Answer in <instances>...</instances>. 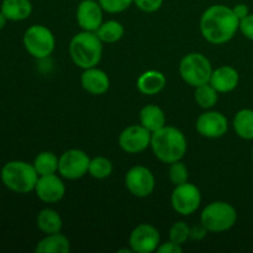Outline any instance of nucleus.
Wrapping results in <instances>:
<instances>
[{
    "instance_id": "1",
    "label": "nucleus",
    "mask_w": 253,
    "mask_h": 253,
    "mask_svg": "<svg viewBox=\"0 0 253 253\" xmlns=\"http://www.w3.org/2000/svg\"><path fill=\"white\" fill-rule=\"evenodd\" d=\"M240 19L232 7L215 4L208 7L200 17L202 36L211 44H224L231 41L239 31Z\"/></svg>"
},
{
    "instance_id": "2",
    "label": "nucleus",
    "mask_w": 253,
    "mask_h": 253,
    "mask_svg": "<svg viewBox=\"0 0 253 253\" xmlns=\"http://www.w3.org/2000/svg\"><path fill=\"white\" fill-rule=\"evenodd\" d=\"M151 148L158 161L170 165L182 161L185 156L188 150L187 138L179 128L166 125L161 130L152 132Z\"/></svg>"
},
{
    "instance_id": "3",
    "label": "nucleus",
    "mask_w": 253,
    "mask_h": 253,
    "mask_svg": "<svg viewBox=\"0 0 253 253\" xmlns=\"http://www.w3.org/2000/svg\"><path fill=\"white\" fill-rule=\"evenodd\" d=\"M69 56L77 67L88 69L96 67L103 57V41L96 32H78L69 42Z\"/></svg>"
},
{
    "instance_id": "4",
    "label": "nucleus",
    "mask_w": 253,
    "mask_h": 253,
    "mask_svg": "<svg viewBox=\"0 0 253 253\" xmlns=\"http://www.w3.org/2000/svg\"><path fill=\"white\" fill-rule=\"evenodd\" d=\"M39 177L32 163L20 160L9 161L0 170L2 184L17 194H29L34 192Z\"/></svg>"
},
{
    "instance_id": "5",
    "label": "nucleus",
    "mask_w": 253,
    "mask_h": 253,
    "mask_svg": "<svg viewBox=\"0 0 253 253\" xmlns=\"http://www.w3.org/2000/svg\"><path fill=\"white\" fill-rule=\"evenodd\" d=\"M237 221V211L230 203L212 202L204 208L200 215V224L208 232L229 231Z\"/></svg>"
},
{
    "instance_id": "6",
    "label": "nucleus",
    "mask_w": 253,
    "mask_h": 253,
    "mask_svg": "<svg viewBox=\"0 0 253 253\" xmlns=\"http://www.w3.org/2000/svg\"><path fill=\"white\" fill-rule=\"evenodd\" d=\"M212 71L214 69L208 57L199 52H190L180 59V77L188 85L194 88L209 83Z\"/></svg>"
},
{
    "instance_id": "7",
    "label": "nucleus",
    "mask_w": 253,
    "mask_h": 253,
    "mask_svg": "<svg viewBox=\"0 0 253 253\" xmlns=\"http://www.w3.org/2000/svg\"><path fill=\"white\" fill-rule=\"evenodd\" d=\"M22 43L30 56L36 59H46L56 47V39L44 25H32L25 31Z\"/></svg>"
},
{
    "instance_id": "8",
    "label": "nucleus",
    "mask_w": 253,
    "mask_h": 253,
    "mask_svg": "<svg viewBox=\"0 0 253 253\" xmlns=\"http://www.w3.org/2000/svg\"><path fill=\"white\" fill-rule=\"evenodd\" d=\"M173 210L182 216H189L199 209L202 204V193L195 184L185 182L175 185L170 195Z\"/></svg>"
},
{
    "instance_id": "9",
    "label": "nucleus",
    "mask_w": 253,
    "mask_h": 253,
    "mask_svg": "<svg viewBox=\"0 0 253 253\" xmlns=\"http://www.w3.org/2000/svg\"><path fill=\"white\" fill-rule=\"evenodd\" d=\"M90 157L88 153L78 148H71L59 156L58 173L62 178L77 180L88 173Z\"/></svg>"
},
{
    "instance_id": "10",
    "label": "nucleus",
    "mask_w": 253,
    "mask_h": 253,
    "mask_svg": "<svg viewBox=\"0 0 253 253\" xmlns=\"http://www.w3.org/2000/svg\"><path fill=\"white\" fill-rule=\"evenodd\" d=\"M125 185L136 198H147L155 192L156 178L145 166H135L125 175Z\"/></svg>"
},
{
    "instance_id": "11",
    "label": "nucleus",
    "mask_w": 253,
    "mask_h": 253,
    "mask_svg": "<svg viewBox=\"0 0 253 253\" xmlns=\"http://www.w3.org/2000/svg\"><path fill=\"white\" fill-rule=\"evenodd\" d=\"M152 132L142 125H131L121 131L119 135V146L128 155H137L151 147Z\"/></svg>"
},
{
    "instance_id": "12",
    "label": "nucleus",
    "mask_w": 253,
    "mask_h": 253,
    "mask_svg": "<svg viewBox=\"0 0 253 253\" xmlns=\"http://www.w3.org/2000/svg\"><path fill=\"white\" fill-rule=\"evenodd\" d=\"M160 244V231L151 224L137 225L128 237V245L132 252L152 253L157 251Z\"/></svg>"
},
{
    "instance_id": "13",
    "label": "nucleus",
    "mask_w": 253,
    "mask_h": 253,
    "mask_svg": "<svg viewBox=\"0 0 253 253\" xmlns=\"http://www.w3.org/2000/svg\"><path fill=\"white\" fill-rule=\"evenodd\" d=\"M195 128L203 137L220 138L226 135L229 130V121L222 113L209 109L200 114L197 119Z\"/></svg>"
},
{
    "instance_id": "14",
    "label": "nucleus",
    "mask_w": 253,
    "mask_h": 253,
    "mask_svg": "<svg viewBox=\"0 0 253 253\" xmlns=\"http://www.w3.org/2000/svg\"><path fill=\"white\" fill-rule=\"evenodd\" d=\"M34 192L36 193V197L41 202L47 203V204H54L63 199L64 194H66V185H64L62 178L57 175V173L41 175L39 177Z\"/></svg>"
},
{
    "instance_id": "15",
    "label": "nucleus",
    "mask_w": 253,
    "mask_h": 253,
    "mask_svg": "<svg viewBox=\"0 0 253 253\" xmlns=\"http://www.w3.org/2000/svg\"><path fill=\"white\" fill-rule=\"evenodd\" d=\"M103 16V7L95 0H83L77 7V22L83 31L95 32L104 22Z\"/></svg>"
},
{
    "instance_id": "16",
    "label": "nucleus",
    "mask_w": 253,
    "mask_h": 253,
    "mask_svg": "<svg viewBox=\"0 0 253 253\" xmlns=\"http://www.w3.org/2000/svg\"><path fill=\"white\" fill-rule=\"evenodd\" d=\"M81 84L86 93L91 95H103L110 88V78L103 69L91 67V68L83 69Z\"/></svg>"
},
{
    "instance_id": "17",
    "label": "nucleus",
    "mask_w": 253,
    "mask_h": 253,
    "mask_svg": "<svg viewBox=\"0 0 253 253\" xmlns=\"http://www.w3.org/2000/svg\"><path fill=\"white\" fill-rule=\"evenodd\" d=\"M209 83L216 89L217 93H231L239 85L240 74L231 66L217 67L212 71Z\"/></svg>"
},
{
    "instance_id": "18",
    "label": "nucleus",
    "mask_w": 253,
    "mask_h": 253,
    "mask_svg": "<svg viewBox=\"0 0 253 253\" xmlns=\"http://www.w3.org/2000/svg\"><path fill=\"white\" fill-rule=\"evenodd\" d=\"M167 78L165 74L157 69H148L140 74L136 82L138 91L143 95H157L165 89Z\"/></svg>"
},
{
    "instance_id": "19",
    "label": "nucleus",
    "mask_w": 253,
    "mask_h": 253,
    "mask_svg": "<svg viewBox=\"0 0 253 253\" xmlns=\"http://www.w3.org/2000/svg\"><path fill=\"white\" fill-rule=\"evenodd\" d=\"M32 2L30 0H2L0 11L5 15L7 21H24L32 14Z\"/></svg>"
},
{
    "instance_id": "20",
    "label": "nucleus",
    "mask_w": 253,
    "mask_h": 253,
    "mask_svg": "<svg viewBox=\"0 0 253 253\" xmlns=\"http://www.w3.org/2000/svg\"><path fill=\"white\" fill-rule=\"evenodd\" d=\"M71 251V241L61 232L46 235L37 242L36 253H68Z\"/></svg>"
},
{
    "instance_id": "21",
    "label": "nucleus",
    "mask_w": 253,
    "mask_h": 253,
    "mask_svg": "<svg viewBox=\"0 0 253 253\" xmlns=\"http://www.w3.org/2000/svg\"><path fill=\"white\" fill-rule=\"evenodd\" d=\"M140 124L151 132H156L166 126L165 111L156 104H148L141 109Z\"/></svg>"
},
{
    "instance_id": "22",
    "label": "nucleus",
    "mask_w": 253,
    "mask_h": 253,
    "mask_svg": "<svg viewBox=\"0 0 253 253\" xmlns=\"http://www.w3.org/2000/svg\"><path fill=\"white\" fill-rule=\"evenodd\" d=\"M37 227L41 232L44 235L56 234V232H61L62 227H63V220H62L61 215L51 208H46L42 209L39 212L36 219Z\"/></svg>"
},
{
    "instance_id": "23",
    "label": "nucleus",
    "mask_w": 253,
    "mask_h": 253,
    "mask_svg": "<svg viewBox=\"0 0 253 253\" xmlns=\"http://www.w3.org/2000/svg\"><path fill=\"white\" fill-rule=\"evenodd\" d=\"M232 126L242 140L251 141L253 140V110L252 109H241L235 115Z\"/></svg>"
},
{
    "instance_id": "24",
    "label": "nucleus",
    "mask_w": 253,
    "mask_h": 253,
    "mask_svg": "<svg viewBox=\"0 0 253 253\" xmlns=\"http://www.w3.org/2000/svg\"><path fill=\"white\" fill-rule=\"evenodd\" d=\"M58 162L59 157H57L53 152L43 151L35 157L32 165H34L37 174L41 177V175L54 174V173L58 172Z\"/></svg>"
},
{
    "instance_id": "25",
    "label": "nucleus",
    "mask_w": 253,
    "mask_h": 253,
    "mask_svg": "<svg viewBox=\"0 0 253 253\" xmlns=\"http://www.w3.org/2000/svg\"><path fill=\"white\" fill-rule=\"evenodd\" d=\"M95 32L103 43H115L123 39L125 29L121 22L116 20H108L104 21Z\"/></svg>"
},
{
    "instance_id": "26",
    "label": "nucleus",
    "mask_w": 253,
    "mask_h": 253,
    "mask_svg": "<svg viewBox=\"0 0 253 253\" xmlns=\"http://www.w3.org/2000/svg\"><path fill=\"white\" fill-rule=\"evenodd\" d=\"M194 99L200 108L209 110L216 105L217 100H219V93L211 84L207 83L195 88Z\"/></svg>"
},
{
    "instance_id": "27",
    "label": "nucleus",
    "mask_w": 253,
    "mask_h": 253,
    "mask_svg": "<svg viewBox=\"0 0 253 253\" xmlns=\"http://www.w3.org/2000/svg\"><path fill=\"white\" fill-rule=\"evenodd\" d=\"M113 162L104 156L90 158L88 174L94 179H106L113 173Z\"/></svg>"
},
{
    "instance_id": "28",
    "label": "nucleus",
    "mask_w": 253,
    "mask_h": 253,
    "mask_svg": "<svg viewBox=\"0 0 253 253\" xmlns=\"http://www.w3.org/2000/svg\"><path fill=\"white\" fill-rule=\"evenodd\" d=\"M168 177H169V180L174 185H179L188 182L189 172H188L187 166H185L182 161H177V162L170 163L169 169H168Z\"/></svg>"
},
{
    "instance_id": "29",
    "label": "nucleus",
    "mask_w": 253,
    "mask_h": 253,
    "mask_svg": "<svg viewBox=\"0 0 253 253\" xmlns=\"http://www.w3.org/2000/svg\"><path fill=\"white\" fill-rule=\"evenodd\" d=\"M190 239V226L185 221H177L170 226L169 240L178 245H183Z\"/></svg>"
},
{
    "instance_id": "30",
    "label": "nucleus",
    "mask_w": 253,
    "mask_h": 253,
    "mask_svg": "<svg viewBox=\"0 0 253 253\" xmlns=\"http://www.w3.org/2000/svg\"><path fill=\"white\" fill-rule=\"evenodd\" d=\"M98 1L104 11L109 14H120L127 10L131 4H133V0H98Z\"/></svg>"
},
{
    "instance_id": "31",
    "label": "nucleus",
    "mask_w": 253,
    "mask_h": 253,
    "mask_svg": "<svg viewBox=\"0 0 253 253\" xmlns=\"http://www.w3.org/2000/svg\"><path fill=\"white\" fill-rule=\"evenodd\" d=\"M133 4L145 12H155L161 9L163 0H133Z\"/></svg>"
},
{
    "instance_id": "32",
    "label": "nucleus",
    "mask_w": 253,
    "mask_h": 253,
    "mask_svg": "<svg viewBox=\"0 0 253 253\" xmlns=\"http://www.w3.org/2000/svg\"><path fill=\"white\" fill-rule=\"evenodd\" d=\"M239 31L241 32L246 39L253 41V14H249L246 17L240 20Z\"/></svg>"
},
{
    "instance_id": "33",
    "label": "nucleus",
    "mask_w": 253,
    "mask_h": 253,
    "mask_svg": "<svg viewBox=\"0 0 253 253\" xmlns=\"http://www.w3.org/2000/svg\"><path fill=\"white\" fill-rule=\"evenodd\" d=\"M158 253H182L183 252V247L182 245H178L173 241H168L165 242V244H160L158 246L157 251Z\"/></svg>"
},
{
    "instance_id": "34",
    "label": "nucleus",
    "mask_w": 253,
    "mask_h": 253,
    "mask_svg": "<svg viewBox=\"0 0 253 253\" xmlns=\"http://www.w3.org/2000/svg\"><path fill=\"white\" fill-rule=\"evenodd\" d=\"M207 232H208V230L205 229L202 224L198 225V226L190 227V239L199 241V240L204 239L205 235H207Z\"/></svg>"
},
{
    "instance_id": "35",
    "label": "nucleus",
    "mask_w": 253,
    "mask_h": 253,
    "mask_svg": "<svg viewBox=\"0 0 253 253\" xmlns=\"http://www.w3.org/2000/svg\"><path fill=\"white\" fill-rule=\"evenodd\" d=\"M232 10H234L235 15H236V16L239 17L240 20L244 19V17H246L247 15L250 14L249 6H247L246 4H244V2H240V4H236L234 7H232Z\"/></svg>"
},
{
    "instance_id": "36",
    "label": "nucleus",
    "mask_w": 253,
    "mask_h": 253,
    "mask_svg": "<svg viewBox=\"0 0 253 253\" xmlns=\"http://www.w3.org/2000/svg\"><path fill=\"white\" fill-rule=\"evenodd\" d=\"M6 22H7V19L5 17V15L0 11V31L4 30V27L6 26Z\"/></svg>"
},
{
    "instance_id": "37",
    "label": "nucleus",
    "mask_w": 253,
    "mask_h": 253,
    "mask_svg": "<svg viewBox=\"0 0 253 253\" xmlns=\"http://www.w3.org/2000/svg\"><path fill=\"white\" fill-rule=\"evenodd\" d=\"M251 157H252V161H253V146H252V150H251Z\"/></svg>"
}]
</instances>
